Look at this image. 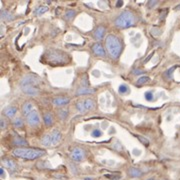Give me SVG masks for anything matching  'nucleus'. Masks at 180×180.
Returning a JSON list of instances; mask_svg holds the SVG:
<instances>
[{"instance_id": "nucleus-14", "label": "nucleus", "mask_w": 180, "mask_h": 180, "mask_svg": "<svg viewBox=\"0 0 180 180\" xmlns=\"http://www.w3.org/2000/svg\"><path fill=\"white\" fill-rule=\"evenodd\" d=\"M32 110H34V107H33V104L31 102H25L22 105V114L24 116H27Z\"/></svg>"}, {"instance_id": "nucleus-11", "label": "nucleus", "mask_w": 180, "mask_h": 180, "mask_svg": "<svg viewBox=\"0 0 180 180\" xmlns=\"http://www.w3.org/2000/svg\"><path fill=\"white\" fill-rule=\"evenodd\" d=\"M70 101V99L68 98V97H55V98L52 100V103H53L54 105H56V106H63V105H66L68 104Z\"/></svg>"}, {"instance_id": "nucleus-16", "label": "nucleus", "mask_w": 180, "mask_h": 180, "mask_svg": "<svg viewBox=\"0 0 180 180\" xmlns=\"http://www.w3.org/2000/svg\"><path fill=\"white\" fill-rule=\"evenodd\" d=\"M104 33H105V29L103 26H98L94 31V37L95 39L97 40H101L104 36Z\"/></svg>"}, {"instance_id": "nucleus-42", "label": "nucleus", "mask_w": 180, "mask_h": 180, "mask_svg": "<svg viewBox=\"0 0 180 180\" xmlns=\"http://www.w3.org/2000/svg\"><path fill=\"white\" fill-rule=\"evenodd\" d=\"M147 180H153V179H152V178H150V179H147Z\"/></svg>"}, {"instance_id": "nucleus-34", "label": "nucleus", "mask_w": 180, "mask_h": 180, "mask_svg": "<svg viewBox=\"0 0 180 180\" xmlns=\"http://www.w3.org/2000/svg\"><path fill=\"white\" fill-rule=\"evenodd\" d=\"M156 4H157V1H150V2L148 3V6L152 7V6H155Z\"/></svg>"}, {"instance_id": "nucleus-1", "label": "nucleus", "mask_w": 180, "mask_h": 180, "mask_svg": "<svg viewBox=\"0 0 180 180\" xmlns=\"http://www.w3.org/2000/svg\"><path fill=\"white\" fill-rule=\"evenodd\" d=\"M41 61L50 64L52 66L64 65L70 61V57L67 53L59 49H48L43 54Z\"/></svg>"}, {"instance_id": "nucleus-32", "label": "nucleus", "mask_w": 180, "mask_h": 180, "mask_svg": "<svg viewBox=\"0 0 180 180\" xmlns=\"http://www.w3.org/2000/svg\"><path fill=\"white\" fill-rule=\"evenodd\" d=\"M0 126H1V129H5V126H6V124H5V120H4V119H1V120H0Z\"/></svg>"}, {"instance_id": "nucleus-36", "label": "nucleus", "mask_w": 180, "mask_h": 180, "mask_svg": "<svg viewBox=\"0 0 180 180\" xmlns=\"http://www.w3.org/2000/svg\"><path fill=\"white\" fill-rule=\"evenodd\" d=\"M0 174H1V177H4V175H5V173H4V169L3 168H0Z\"/></svg>"}, {"instance_id": "nucleus-40", "label": "nucleus", "mask_w": 180, "mask_h": 180, "mask_svg": "<svg viewBox=\"0 0 180 180\" xmlns=\"http://www.w3.org/2000/svg\"><path fill=\"white\" fill-rule=\"evenodd\" d=\"M175 10H180V4L175 7Z\"/></svg>"}, {"instance_id": "nucleus-5", "label": "nucleus", "mask_w": 180, "mask_h": 180, "mask_svg": "<svg viewBox=\"0 0 180 180\" xmlns=\"http://www.w3.org/2000/svg\"><path fill=\"white\" fill-rule=\"evenodd\" d=\"M61 140V133L59 130H53L52 132L44 135L43 138L41 139L42 145L49 147V146H54Z\"/></svg>"}, {"instance_id": "nucleus-25", "label": "nucleus", "mask_w": 180, "mask_h": 180, "mask_svg": "<svg viewBox=\"0 0 180 180\" xmlns=\"http://www.w3.org/2000/svg\"><path fill=\"white\" fill-rule=\"evenodd\" d=\"M119 93H120V94H124V93H127L129 91V88L127 87L126 85H125V84H121L120 86H119Z\"/></svg>"}, {"instance_id": "nucleus-8", "label": "nucleus", "mask_w": 180, "mask_h": 180, "mask_svg": "<svg viewBox=\"0 0 180 180\" xmlns=\"http://www.w3.org/2000/svg\"><path fill=\"white\" fill-rule=\"evenodd\" d=\"M25 118H26L27 122H28V124L30 125V126L35 127L40 123V117H39L38 112H37L35 109L31 111L27 116H25Z\"/></svg>"}, {"instance_id": "nucleus-4", "label": "nucleus", "mask_w": 180, "mask_h": 180, "mask_svg": "<svg viewBox=\"0 0 180 180\" xmlns=\"http://www.w3.org/2000/svg\"><path fill=\"white\" fill-rule=\"evenodd\" d=\"M135 24V15L131 11H123L115 20V25L118 28L125 29Z\"/></svg>"}, {"instance_id": "nucleus-3", "label": "nucleus", "mask_w": 180, "mask_h": 180, "mask_svg": "<svg viewBox=\"0 0 180 180\" xmlns=\"http://www.w3.org/2000/svg\"><path fill=\"white\" fill-rule=\"evenodd\" d=\"M44 153H45L44 150L37 149V148H23L22 147V148H16V149H14V151H13V154H14L16 157L23 158V159H29V160L39 158Z\"/></svg>"}, {"instance_id": "nucleus-28", "label": "nucleus", "mask_w": 180, "mask_h": 180, "mask_svg": "<svg viewBox=\"0 0 180 180\" xmlns=\"http://www.w3.org/2000/svg\"><path fill=\"white\" fill-rule=\"evenodd\" d=\"M144 96H145V99L147 101H151L152 99H153V93H152L151 91H147V92H145Z\"/></svg>"}, {"instance_id": "nucleus-17", "label": "nucleus", "mask_w": 180, "mask_h": 180, "mask_svg": "<svg viewBox=\"0 0 180 180\" xmlns=\"http://www.w3.org/2000/svg\"><path fill=\"white\" fill-rule=\"evenodd\" d=\"M95 92L94 88L89 87H81L77 90V95H85V94H92Z\"/></svg>"}, {"instance_id": "nucleus-18", "label": "nucleus", "mask_w": 180, "mask_h": 180, "mask_svg": "<svg viewBox=\"0 0 180 180\" xmlns=\"http://www.w3.org/2000/svg\"><path fill=\"white\" fill-rule=\"evenodd\" d=\"M12 143H13V145H15V146H26L27 144H28L26 140L19 137V136H15V137L13 138Z\"/></svg>"}, {"instance_id": "nucleus-37", "label": "nucleus", "mask_w": 180, "mask_h": 180, "mask_svg": "<svg viewBox=\"0 0 180 180\" xmlns=\"http://www.w3.org/2000/svg\"><path fill=\"white\" fill-rule=\"evenodd\" d=\"M4 31H5L4 26H3V25H1V36H3V35H4Z\"/></svg>"}, {"instance_id": "nucleus-38", "label": "nucleus", "mask_w": 180, "mask_h": 180, "mask_svg": "<svg viewBox=\"0 0 180 180\" xmlns=\"http://www.w3.org/2000/svg\"><path fill=\"white\" fill-rule=\"evenodd\" d=\"M134 155H140V151L139 150H136V149H134Z\"/></svg>"}, {"instance_id": "nucleus-23", "label": "nucleus", "mask_w": 180, "mask_h": 180, "mask_svg": "<svg viewBox=\"0 0 180 180\" xmlns=\"http://www.w3.org/2000/svg\"><path fill=\"white\" fill-rule=\"evenodd\" d=\"M149 80H150V78L148 77V76H143V77L139 78V79L137 80V83H136V85L141 86V85H143V84L147 83V82L149 81Z\"/></svg>"}, {"instance_id": "nucleus-2", "label": "nucleus", "mask_w": 180, "mask_h": 180, "mask_svg": "<svg viewBox=\"0 0 180 180\" xmlns=\"http://www.w3.org/2000/svg\"><path fill=\"white\" fill-rule=\"evenodd\" d=\"M105 43H106V48L108 51L109 55L114 59L120 56L121 50H122V46H121L120 40L117 38L115 35H108L105 39Z\"/></svg>"}, {"instance_id": "nucleus-30", "label": "nucleus", "mask_w": 180, "mask_h": 180, "mask_svg": "<svg viewBox=\"0 0 180 180\" xmlns=\"http://www.w3.org/2000/svg\"><path fill=\"white\" fill-rule=\"evenodd\" d=\"M175 68H176V67H172V68H170V69L168 70V71H166V72H165V73H166L165 75L167 76V78H171V74H172L171 72L173 71V70L175 69Z\"/></svg>"}, {"instance_id": "nucleus-31", "label": "nucleus", "mask_w": 180, "mask_h": 180, "mask_svg": "<svg viewBox=\"0 0 180 180\" xmlns=\"http://www.w3.org/2000/svg\"><path fill=\"white\" fill-rule=\"evenodd\" d=\"M60 115H63V117H62V119H65L66 117H67V110H61L59 113Z\"/></svg>"}, {"instance_id": "nucleus-27", "label": "nucleus", "mask_w": 180, "mask_h": 180, "mask_svg": "<svg viewBox=\"0 0 180 180\" xmlns=\"http://www.w3.org/2000/svg\"><path fill=\"white\" fill-rule=\"evenodd\" d=\"M14 125L15 127H17V128H19V127H22L23 126V121L21 118H17L14 120Z\"/></svg>"}, {"instance_id": "nucleus-35", "label": "nucleus", "mask_w": 180, "mask_h": 180, "mask_svg": "<svg viewBox=\"0 0 180 180\" xmlns=\"http://www.w3.org/2000/svg\"><path fill=\"white\" fill-rule=\"evenodd\" d=\"M166 14H167V10H164L163 12H162L161 14H160V19H164V18H165L164 16H165Z\"/></svg>"}, {"instance_id": "nucleus-10", "label": "nucleus", "mask_w": 180, "mask_h": 180, "mask_svg": "<svg viewBox=\"0 0 180 180\" xmlns=\"http://www.w3.org/2000/svg\"><path fill=\"white\" fill-rule=\"evenodd\" d=\"M92 51L95 55L100 56V57H105V51L100 43H95V44L92 45Z\"/></svg>"}, {"instance_id": "nucleus-6", "label": "nucleus", "mask_w": 180, "mask_h": 180, "mask_svg": "<svg viewBox=\"0 0 180 180\" xmlns=\"http://www.w3.org/2000/svg\"><path fill=\"white\" fill-rule=\"evenodd\" d=\"M95 102L91 98L83 99L81 101H78L76 103V108L79 112H85V111L91 110L92 108H94Z\"/></svg>"}, {"instance_id": "nucleus-19", "label": "nucleus", "mask_w": 180, "mask_h": 180, "mask_svg": "<svg viewBox=\"0 0 180 180\" xmlns=\"http://www.w3.org/2000/svg\"><path fill=\"white\" fill-rule=\"evenodd\" d=\"M1 19L5 21H12L13 19H14V16H13L11 13H9L8 11L3 10L2 12H1Z\"/></svg>"}, {"instance_id": "nucleus-39", "label": "nucleus", "mask_w": 180, "mask_h": 180, "mask_svg": "<svg viewBox=\"0 0 180 180\" xmlns=\"http://www.w3.org/2000/svg\"><path fill=\"white\" fill-rule=\"evenodd\" d=\"M122 5H123L122 1H118V2H117V4H116V6L117 7H120V6H122Z\"/></svg>"}, {"instance_id": "nucleus-9", "label": "nucleus", "mask_w": 180, "mask_h": 180, "mask_svg": "<svg viewBox=\"0 0 180 180\" xmlns=\"http://www.w3.org/2000/svg\"><path fill=\"white\" fill-rule=\"evenodd\" d=\"M70 156H71V158L74 160V161L78 162V161H81V160L84 159V157H85V152H84V150L81 149V148L76 147L72 150Z\"/></svg>"}, {"instance_id": "nucleus-26", "label": "nucleus", "mask_w": 180, "mask_h": 180, "mask_svg": "<svg viewBox=\"0 0 180 180\" xmlns=\"http://www.w3.org/2000/svg\"><path fill=\"white\" fill-rule=\"evenodd\" d=\"M136 137H137L138 139H139L140 141H141V143H143L145 146H148V145H149V141H148V140L146 139V138H144L143 136H141V135H136Z\"/></svg>"}, {"instance_id": "nucleus-41", "label": "nucleus", "mask_w": 180, "mask_h": 180, "mask_svg": "<svg viewBox=\"0 0 180 180\" xmlns=\"http://www.w3.org/2000/svg\"><path fill=\"white\" fill-rule=\"evenodd\" d=\"M85 180H92V178H85Z\"/></svg>"}, {"instance_id": "nucleus-29", "label": "nucleus", "mask_w": 180, "mask_h": 180, "mask_svg": "<svg viewBox=\"0 0 180 180\" xmlns=\"http://www.w3.org/2000/svg\"><path fill=\"white\" fill-rule=\"evenodd\" d=\"M101 135H102V132H101L99 129H95V130L92 132V136H93V137H100Z\"/></svg>"}, {"instance_id": "nucleus-7", "label": "nucleus", "mask_w": 180, "mask_h": 180, "mask_svg": "<svg viewBox=\"0 0 180 180\" xmlns=\"http://www.w3.org/2000/svg\"><path fill=\"white\" fill-rule=\"evenodd\" d=\"M39 83V79L37 76L35 75H26L22 78L20 82L21 87H25V86H31V87H37Z\"/></svg>"}, {"instance_id": "nucleus-13", "label": "nucleus", "mask_w": 180, "mask_h": 180, "mask_svg": "<svg viewBox=\"0 0 180 180\" xmlns=\"http://www.w3.org/2000/svg\"><path fill=\"white\" fill-rule=\"evenodd\" d=\"M2 163L4 164L5 167H7L8 169H10L11 171H15L17 168V165L13 160L8 159V158H3L2 159Z\"/></svg>"}, {"instance_id": "nucleus-12", "label": "nucleus", "mask_w": 180, "mask_h": 180, "mask_svg": "<svg viewBox=\"0 0 180 180\" xmlns=\"http://www.w3.org/2000/svg\"><path fill=\"white\" fill-rule=\"evenodd\" d=\"M22 91L27 95L30 96H35L38 94V88L37 87H31V86H25V87H21Z\"/></svg>"}, {"instance_id": "nucleus-15", "label": "nucleus", "mask_w": 180, "mask_h": 180, "mask_svg": "<svg viewBox=\"0 0 180 180\" xmlns=\"http://www.w3.org/2000/svg\"><path fill=\"white\" fill-rule=\"evenodd\" d=\"M16 112H17V108H16V107H14V106L6 107V108L4 109V111H3V113H4L5 116L9 117V118H11V117L15 116Z\"/></svg>"}, {"instance_id": "nucleus-22", "label": "nucleus", "mask_w": 180, "mask_h": 180, "mask_svg": "<svg viewBox=\"0 0 180 180\" xmlns=\"http://www.w3.org/2000/svg\"><path fill=\"white\" fill-rule=\"evenodd\" d=\"M75 15H76V11L73 10V9H69V10H67L65 12V15H64V17H65L67 20H69V19L73 18Z\"/></svg>"}, {"instance_id": "nucleus-20", "label": "nucleus", "mask_w": 180, "mask_h": 180, "mask_svg": "<svg viewBox=\"0 0 180 180\" xmlns=\"http://www.w3.org/2000/svg\"><path fill=\"white\" fill-rule=\"evenodd\" d=\"M43 118H44V122L46 124V126H51L52 123H53V117H52V115L49 112L45 113Z\"/></svg>"}, {"instance_id": "nucleus-33", "label": "nucleus", "mask_w": 180, "mask_h": 180, "mask_svg": "<svg viewBox=\"0 0 180 180\" xmlns=\"http://www.w3.org/2000/svg\"><path fill=\"white\" fill-rule=\"evenodd\" d=\"M143 73V71L142 70H139V69H136L133 71V74H135V75H139V74H142Z\"/></svg>"}, {"instance_id": "nucleus-21", "label": "nucleus", "mask_w": 180, "mask_h": 180, "mask_svg": "<svg viewBox=\"0 0 180 180\" xmlns=\"http://www.w3.org/2000/svg\"><path fill=\"white\" fill-rule=\"evenodd\" d=\"M129 174H130L132 177H139V176H141L142 173L137 168H130V169H129Z\"/></svg>"}, {"instance_id": "nucleus-24", "label": "nucleus", "mask_w": 180, "mask_h": 180, "mask_svg": "<svg viewBox=\"0 0 180 180\" xmlns=\"http://www.w3.org/2000/svg\"><path fill=\"white\" fill-rule=\"evenodd\" d=\"M47 10H48L47 6H39L38 8L35 10V13H36L37 15H41V14H43V13L47 12Z\"/></svg>"}]
</instances>
